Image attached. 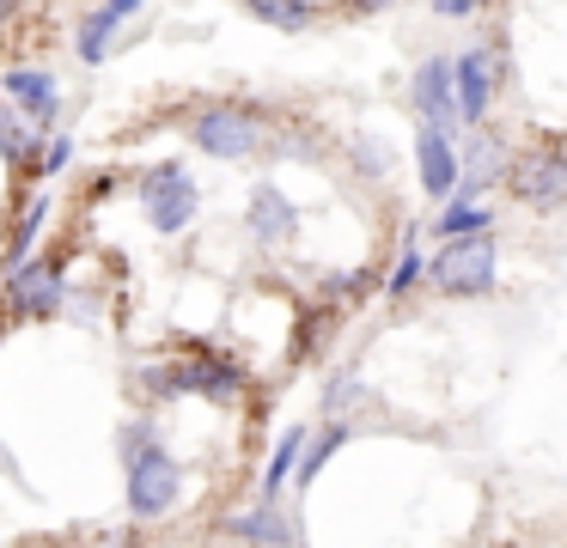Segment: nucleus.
Wrapping results in <instances>:
<instances>
[{
	"label": "nucleus",
	"mask_w": 567,
	"mask_h": 548,
	"mask_svg": "<svg viewBox=\"0 0 567 548\" xmlns=\"http://www.w3.org/2000/svg\"><path fill=\"white\" fill-rule=\"evenodd\" d=\"M116 463H123V511L128 524H165L177 518L189 494V469L159 433V414L153 409H135L123 426H116Z\"/></svg>",
	"instance_id": "obj_1"
},
{
	"label": "nucleus",
	"mask_w": 567,
	"mask_h": 548,
	"mask_svg": "<svg viewBox=\"0 0 567 548\" xmlns=\"http://www.w3.org/2000/svg\"><path fill=\"white\" fill-rule=\"evenodd\" d=\"M68 287H74V256L38 250L13 275H0V311H7V323H55L68 304Z\"/></svg>",
	"instance_id": "obj_2"
},
{
	"label": "nucleus",
	"mask_w": 567,
	"mask_h": 548,
	"mask_svg": "<svg viewBox=\"0 0 567 548\" xmlns=\"http://www.w3.org/2000/svg\"><path fill=\"white\" fill-rule=\"evenodd\" d=\"M189 141L220 165H250V158L269 153V116L257 104H238V97H214V104H196Z\"/></svg>",
	"instance_id": "obj_3"
},
{
	"label": "nucleus",
	"mask_w": 567,
	"mask_h": 548,
	"mask_svg": "<svg viewBox=\"0 0 567 548\" xmlns=\"http://www.w3.org/2000/svg\"><path fill=\"white\" fill-rule=\"evenodd\" d=\"M135 201H141L147 231L184 238V231L202 219V183H196V170H189L184 158H153V165H141V177H135Z\"/></svg>",
	"instance_id": "obj_4"
},
{
	"label": "nucleus",
	"mask_w": 567,
	"mask_h": 548,
	"mask_svg": "<svg viewBox=\"0 0 567 548\" xmlns=\"http://www.w3.org/2000/svg\"><path fill=\"white\" fill-rule=\"evenodd\" d=\"M172 360V378H177V402L184 396H202L208 409H238V402L250 396V365L238 360V353L214 348V341H184L177 353H165Z\"/></svg>",
	"instance_id": "obj_5"
},
{
	"label": "nucleus",
	"mask_w": 567,
	"mask_h": 548,
	"mask_svg": "<svg viewBox=\"0 0 567 548\" xmlns=\"http://www.w3.org/2000/svg\"><path fill=\"white\" fill-rule=\"evenodd\" d=\"M501 189L513 195L525 214H537V219L567 214V146L561 141H525V146H513V165H506Z\"/></svg>",
	"instance_id": "obj_6"
},
{
	"label": "nucleus",
	"mask_w": 567,
	"mask_h": 548,
	"mask_svg": "<svg viewBox=\"0 0 567 548\" xmlns=\"http://www.w3.org/2000/svg\"><path fill=\"white\" fill-rule=\"evenodd\" d=\"M427 287L440 299H488L501 287V244L488 238H452L427 250Z\"/></svg>",
	"instance_id": "obj_7"
},
{
	"label": "nucleus",
	"mask_w": 567,
	"mask_h": 548,
	"mask_svg": "<svg viewBox=\"0 0 567 548\" xmlns=\"http://www.w3.org/2000/svg\"><path fill=\"white\" fill-rule=\"evenodd\" d=\"M506 85V49L501 43H470L452 55V97H457V128H488L494 97Z\"/></svg>",
	"instance_id": "obj_8"
},
{
	"label": "nucleus",
	"mask_w": 567,
	"mask_h": 548,
	"mask_svg": "<svg viewBox=\"0 0 567 548\" xmlns=\"http://www.w3.org/2000/svg\"><path fill=\"white\" fill-rule=\"evenodd\" d=\"M0 97L38 128L43 141L62 128V80H55L43 61H13V68H0Z\"/></svg>",
	"instance_id": "obj_9"
},
{
	"label": "nucleus",
	"mask_w": 567,
	"mask_h": 548,
	"mask_svg": "<svg viewBox=\"0 0 567 548\" xmlns=\"http://www.w3.org/2000/svg\"><path fill=\"white\" fill-rule=\"evenodd\" d=\"M299 226H306V219H299V201L281 189V183L262 177L257 189L245 195V238L257 244V250H281V244H293Z\"/></svg>",
	"instance_id": "obj_10"
},
{
	"label": "nucleus",
	"mask_w": 567,
	"mask_h": 548,
	"mask_svg": "<svg viewBox=\"0 0 567 548\" xmlns=\"http://www.w3.org/2000/svg\"><path fill=\"white\" fill-rule=\"evenodd\" d=\"M415 183L433 207L457 195V183H464V146H457L452 128H415Z\"/></svg>",
	"instance_id": "obj_11"
},
{
	"label": "nucleus",
	"mask_w": 567,
	"mask_h": 548,
	"mask_svg": "<svg viewBox=\"0 0 567 548\" xmlns=\"http://www.w3.org/2000/svg\"><path fill=\"white\" fill-rule=\"evenodd\" d=\"M409 110L421 128H452L457 134V97H452V55H421L409 73Z\"/></svg>",
	"instance_id": "obj_12"
},
{
	"label": "nucleus",
	"mask_w": 567,
	"mask_h": 548,
	"mask_svg": "<svg viewBox=\"0 0 567 548\" xmlns=\"http://www.w3.org/2000/svg\"><path fill=\"white\" fill-rule=\"evenodd\" d=\"M233 542H245V548H299V524H293V511L281 506V499H269V494H257V499H245V506L233 511V518L220 524Z\"/></svg>",
	"instance_id": "obj_13"
},
{
	"label": "nucleus",
	"mask_w": 567,
	"mask_h": 548,
	"mask_svg": "<svg viewBox=\"0 0 567 548\" xmlns=\"http://www.w3.org/2000/svg\"><path fill=\"white\" fill-rule=\"evenodd\" d=\"M55 219V195L50 189H25L19 195V214H13V231H7V250H0V275H13L19 262H31Z\"/></svg>",
	"instance_id": "obj_14"
},
{
	"label": "nucleus",
	"mask_w": 567,
	"mask_h": 548,
	"mask_svg": "<svg viewBox=\"0 0 567 548\" xmlns=\"http://www.w3.org/2000/svg\"><path fill=\"white\" fill-rule=\"evenodd\" d=\"M506 165H513V141L494 128H476V141L464 146V183H457V195H488L506 177Z\"/></svg>",
	"instance_id": "obj_15"
},
{
	"label": "nucleus",
	"mask_w": 567,
	"mask_h": 548,
	"mask_svg": "<svg viewBox=\"0 0 567 548\" xmlns=\"http://www.w3.org/2000/svg\"><path fill=\"white\" fill-rule=\"evenodd\" d=\"M494 201L488 195H452V201H440V214L427 219V231L440 244H452V238H488L494 231Z\"/></svg>",
	"instance_id": "obj_16"
},
{
	"label": "nucleus",
	"mask_w": 567,
	"mask_h": 548,
	"mask_svg": "<svg viewBox=\"0 0 567 548\" xmlns=\"http://www.w3.org/2000/svg\"><path fill=\"white\" fill-rule=\"evenodd\" d=\"M354 445V421H323V426H311V438H306V457H299V469H293V494H306L311 482H318L323 469H330L342 451Z\"/></svg>",
	"instance_id": "obj_17"
},
{
	"label": "nucleus",
	"mask_w": 567,
	"mask_h": 548,
	"mask_svg": "<svg viewBox=\"0 0 567 548\" xmlns=\"http://www.w3.org/2000/svg\"><path fill=\"white\" fill-rule=\"evenodd\" d=\"M116 37H123V19H116L111 7H86L74 19V55H80V68H104V61L116 55Z\"/></svg>",
	"instance_id": "obj_18"
},
{
	"label": "nucleus",
	"mask_w": 567,
	"mask_h": 548,
	"mask_svg": "<svg viewBox=\"0 0 567 548\" xmlns=\"http://www.w3.org/2000/svg\"><path fill=\"white\" fill-rule=\"evenodd\" d=\"M38 153H43V134L0 97V165L13 177H38Z\"/></svg>",
	"instance_id": "obj_19"
},
{
	"label": "nucleus",
	"mask_w": 567,
	"mask_h": 548,
	"mask_svg": "<svg viewBox=\"0 0 567 548\" xmlns=\"http://www.w3.org/2000/svg\"><path fill=\"white\" fill-rule=\"evenodd\" d=\"M306 438H311V421H293V426H281V438L269 445V463H262V494L269 499H281L287 487H293V469H299V457H306Z\"/></svg>",
	"instance_id": "obj_20"
},
{
	"label": "nucleus",
	"mask_w": 567,
	"mask_h": 548,
	"mask_svg": "<svg viewBox=\"0 0 567 548\" xmlns=\"http://www.w3.org/2000/svg\"><path fill=\"white\" fill-rule=\"evenodd\" d=\"M421 287H427V250H421V238H403L391 256V268H384V280H379V292L391 304H403V299H415Z\"/></svg>",
	"instance_id": "obj_21"
},
{
	"label": "nucleus",
	"mask_w": 567,
	"mask_h": 548,
	"mask_svg": "<svg viewBox=\"0 0 567 548\" xmlns=\"http://www.w3.org/2000/svg\"><path fill=\"white\" fill-rule=\"evenodd\" d=\"M372 287H379V275H372V268H330V275L318 280V304L342 317V311H354Z\"/></svg>",
	"instance_id": "obj_22"
},
{
	"label": "nucleus",
	"mask_w": 567,
	"mask_h": 548,
	"mask_svg": "<svg viewBox=\"0 0 567 548\" xmlns=\"http://www.w3.org/2000/svg\"><path fill=\"white\" fill-rule=\"evenodd\" d=\"M245 12L269 31H311L318 24V0H245Z\"/></svg>",
	"instance_id": "obj_23"
},
{
	"label": "nucleus",
	"mask_w": 567,
	"mask_h": 548,
	"mask_svg": "<svg viewBox=\"0 0 567 548\" xmlns=\"http://www.w3.org/2000/svg\"><path fill=\"white\" fill-rule=\"evenodd\" d=\"M360 402H367V378H360V365L330 372V384H323V421H354Z\"/></svg>",
	"instance_id": "obj_24"
},
{
	"label": "nucleus",
	"mask_w": 567,
	"mask_h": 548,
	"mask_svg": "<svg viewBox=\"0 0 567 548\" xmlns=\"http://www.w3.org/2000/svg\"><path fill=\"white\" fill-rule=\"evenodd\" d=\"M68 165H74V134H62V128H55L50 141H43V153H38V177L50 183V177H62Z\"/></svg>",
	"instance_id": "obj_25"
},
{
	"label": "nucleus",
	"mask_w": 567,
	"mask_h": 548,
	"mask_svg": "<svg viewBox=\"0 0 567 548\" xmlns=\"http://www.w3.org/2000/svg\"><path fill=\"white\" fill-rule=\"evenodd\" d=\"M482 7H494V0H433L440 19H470V12H482Z\"/></svg>",
	"instance_id": "obj_26"
},
{
	"label": "nucleus",
	"mask_w": 567,
	"mask_h": 548,
	"mask_svg": "<svg viewBox=\"0 0 567 548\" xmlns=\"http://www.w3.org/2000/svg\"><path fill=\"white\" fill-rule=\"evenodd\" d=\"M19 19H25V0H0V31H13Z\"/></svg>",
	"instance_id": "obj_27"
},
{
	"label": "nucleus",
	"mask_w": 567,
	"mask_h": 548,
	"mask_svg": "<svg viewBox=\"0 0 567 548\" xmlns=\"http://www.w3.org/2000/svg\"><path fill=\"white\" fill-rule=\"evenodd\" d=\"M104 7H111V12H116V19H123V24H128V19H135V12H141V7H147V0H104Z\"/></svg>",
	"instance_id": "obj_28"
},
{
	"label": "nucleus",
	"mask_w": 567,
	"mask_h": 548,
	"mask_svg": "<svg viewBox=\"0 0 567 548\" xmlns=\"http://www.w3.org/2000/svg\"><path fill=\"white\" fill-rule=\"evenodd\" d=\"M384 7V0H354V12H379Z\"/></svg>",
	"instance_id": "obj_29"
}]
</instances>
